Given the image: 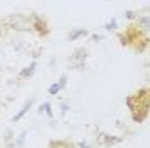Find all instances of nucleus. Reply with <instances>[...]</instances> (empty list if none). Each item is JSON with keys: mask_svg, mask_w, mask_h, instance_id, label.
I'll list each match as a JSON object with an SVG mask.
<instances>
[{"mask_svg": "<svg viewBox=\"0 0 150 148\" xmlns=\"http://www.w3.org/2000/svg\"><path fill=\"white\" fill-rule=\"evenodd\" d=\"M48 92H50V95H56V94L60 92V83H53V85L48 89Z\"/></svg>", "mask_w": 150, "mask_h": 148, "instance_id": "nucleus-4", "label": "nucleus"}, {"mask_svg": "<svg viewBox=\"0 0 150 148\" xmlns=\"http://www.w3.org/2000/svg\"><path fill=\"white\" fill-rule=\"evenodd\" d=\"M34 68H36V63H31V66H28V68H26V70L21 73V77H29V75H33Z\"/></svg>", "mask_w": 150, "mask_h": 148, "instance_id": "nucleus-3", "label": "nucleus"}, {"mask_svg": "<svg viewBox=\"0 0 150 148\" xmlns=\"http://www.w3.org/2000/svg\"><path fill=\"white\" fill-rule=\"evenodd\" d=\"M31 106H33V101L26 102V106H24V107H22V109H21V111H19L17 114L14 116V121H19V119H21V118H22V116H24V114H26V112H28L29 109H31Z\"/></svg>", "mask_w": 150, "mask_h": 148, "instance_id": "nucleus-1", "label": "nucleus"}, {"mask_svg": "<svg viewBox=\"0 0 150 148\" xmlns=\"http://www.w3.org/2000/svg\"><path fill=\"white\" fill-rule=\"evenodd\" d=\"M85 34H87V31H85V29H79V31H74V32L70 34V41H75L77 37L85 36Z\"/></svg>", "mask_w": 150, "mask_h": 148, "instance_id": "nucleus-2", "label": "nucleus"}, {"mask_svg": "<svg viewBox=\"0 0 150 148\" xmlns=\"http://www.w3.org/2000/svg\"><path fill=\"white\" fill-rule=\"evenodd\" d=\"M58 83H60V89H63V87H65V83H67V77H65V75L60 78V82H58Z\"/></svg>", "mask_w": 150, "mask_h": 148, "instance_id": "nucleus-5", "label": "nucleus"}]
</instances>
